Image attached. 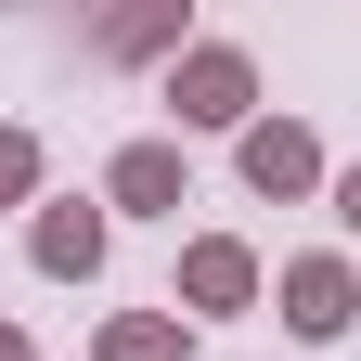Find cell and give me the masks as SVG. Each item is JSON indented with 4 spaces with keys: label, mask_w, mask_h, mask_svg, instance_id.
<instances>
[{
    "label": "cell",
    "mask_w": 361,
    "mask_h": 361,
    "mask_svg": "<svg viewBox=\"0 0 361 361\" xmlns=\"http://www.w3.org/2000/svg\"><path fill=\"white\" fill-rule=\"evenodd\" d=\"M284 323H297V336H348V271H336V258H297V271H284Z\"/></svg>",
    "instance_id": "cell-1"
},
{
    "label": "cell",
    "mask_w": 361,
    "mask_h": 361,
    "mask_svg": "<svg viewBox=\"0 0 361 361\" xmlns=\"http://www.w3.org/2000/svg\"><path fill=\"white\" fill-rule=\"evenodd\" d=\"M26 168H39V155L13 142V129H0V194H26Z\"/></svg>",
    "instance_id": "cell-8"
},
{
    "label": "cell",
    "mask_w": 361,
    "mask_h": 361,
    "mask_svg": "<svg viewBox=\"0 0 361 361\" xmlns=\"http://www.w3.org/2000/svg\"><path fill=\"white\" fill-rule=\"evenodd\" d=\"M180 284H194V310H233V297L258 284V258H245V245H194V258H180Z\"/></svg>",
    "instance_id": "cell-4"
},
{
    "label": "cell",
    "mask_w": 361,
    "mask_h": 361,
    "mask_svg": "<svg viewBox=\"0 0 361 361\" xmlns=\"http://www.w3.org/2000/svg\"><path fill=\"white\" fill-rule=\"evenodd\" d=\"M168 194H180V155L168 142H129L116 155V207H168Z\"/></svg>",
    "instance_id": "cell-6"
},
{
    "label": "cell",
    "mask_w": 361,
    "mask_h": 361,
    "mask_svg": "<svg viewBox=\"0 0 361 361\" xmlns=\"http://www.w3.org/2000/svg\"><path fill=\"white\" fill-rule=\"evenodd\" d=\"M180 116H194V129L245 116V65H233V52H194V65H180Z\"/></svg>",
    "instance_id": "cell-3"
},
{
    "label": "cell",
    "mask_w": 361,
    "mask_h": 361,
    "mask_svg": "<svg viewBox=\"0 0 361 361\" xmlns=\"http://www.w3.org/2000/svg\"><path fill=\"white\" fill-rule=\"evenodd\" d=\"M336 207H348V233H361V168H348V180H336Z\"/></svg>",
    "instance_id": "cell-9"
},
{
    "label": "cell",
    "mask_w": 361,
    "mask_h": 361,
    "mask_svg": "<svg viewBox=\"0 0 361 361\" xmlns=\"http://www.w3.org/2000/svg\"><path fill=\"white\" fill-rule=\"evenodd\" d=\"M245 180H258V194H297V180H323L310 129H245Z\"/></svg>",
    "instance_id": "cell-2"
},
{
    "label": "cell",
    "mask_w": 361,
    "mask_h": 361,
    "mask_svg": "<svg viewBox=\"0 0 361 361\" xmlns=\"http://www.w3.org/2000/svg\"><path fill=\"white\" fill-rule=\"evenodd\" d=\"M0 361H26V336H13V323H0Z\"/></svg>",
    "instance_id": "cell-10"
},
{
    "label": "cell",
    "mask_w": 361,
    "mask_h": 361,
    "mask_svg": "<svg viewBox=\"0 0 361 361\" xmlns=\"http://www.w3.org/2000/svg\"><path fill=\"white\" fill-rule=\"evenodd\" d=\"M104 361H180V323H116Z\"/></svg>",
    "instance_id": "cell-7"
},
{
    "label": "cell",
    "mask_w": 361,
    "mask_h": 361,
    "mask_svg": "<svg viewBox=\"0 0 361 361\" xmlns=\"http://www.w3.org/2000/svg\"><path fill=\"white\" fill-rule=\"evenodd\" d=\"M90 258H104V219H90V207H52V219H39V271H90Z\"/></svg>",
    "instance_id": "cell-5"
}]
</instances>
